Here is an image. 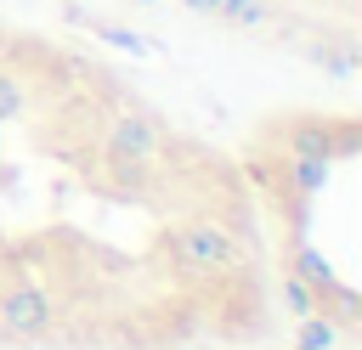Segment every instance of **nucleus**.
<instances>
[{
	"label": "nucleus",
	"mask_w": 362,
	"mask_h": 350,
	"mask_svg": "<svg viewBox=\"0 0 362 350\" xmlns=\"http://www.w3.org/2000/svg\"><path fill=\"white\" fill-rule=\"evenodd\" d=\"M170 248H175V265H181V271H232V265L243 260L238 237H232L226 226H215V220H187Z\"/></svg>",
	"instance_id": "1"
},
{
	"label": "nucleus",
	"mask_w": 362,
	"mask_h": 350,
	"mask_svg": "<svg viewBox=\"0 0 362 350\" xmlns=\"http://www.w3.org/2000/svg\"><path fill=\"white\" fill-rule=\"evenodd\" d=\"M102 147H107L113 164H153V158L164 152V130H158L153 113H136V107H130V113H119V119L107 124Z\"/></svg>",
	"instance_id": "2"
},
{
	"label": "nucleus",
	"mask_w": 362,
	"mask_h": 350,
	"mask_svg": "<svg viewBox=\"0 0 362 350\" xmlns=\"http://www.w3.org/2000/svg\"><path fill=\"white\" fill-rule=\"evenodd\" d=\"M51 322H57V299L45 288H11V294H0V333L40 339Z\"/></svg>",
	"instance_id": "3"
},
{
	"label": "nucleus",
	"mask_w": 362,
	"mask_h": 350,
	"mask_svg": "<svg viewBox=\"0 0 362 350\" xmlns=\"http://www.w3.org/2000/svg\"><path fill=\"white\" fill-rule=\"evenodd\" d=\"M23 107H28V90H23V79L0 68V119H17Z\"/></svg>",
	"instance_id": "4"
},
{
	"label": "nucleus",
	"mask_w": 362,
	"mask_h": 350,
	"mask_svg": "<svg viewBox=\"0 0 362 350\" xmlns=\"http://www.w3.org/2000/svg\"><path fill=\"white\" fill-rule=\"evenodd\" d=\"M311 344H328V327H322V322H311V327H305V350H311Z\"/></svg>",
	"instance_id": "5"
},
{
	"label": "nucleus",
	"mask_w": 362,
	"mask_h": 350,
	"mask_svg": "<svg viewBox=\"0 0 362 350\" xmlns=\"http://www.w3.org/2000/svg\"><path fill=\"white\" fill-rule=\"evenodd\" d=\"M192 6H209V11H215V0H192Z\"/></svg>",
	"instance_id": "6"
}]
</instances>
